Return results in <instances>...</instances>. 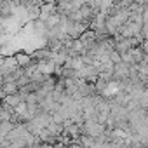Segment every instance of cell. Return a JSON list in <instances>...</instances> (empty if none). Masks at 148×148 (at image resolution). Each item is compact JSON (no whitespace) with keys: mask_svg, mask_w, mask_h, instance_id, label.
<instances>
[{"mask_svg":"<svg viewBox=\"0 0 148 148\" xmlns=\"http://www.w3.org/2000/svg\"><path fill=\"white\" fill-rule=\"evenodd\" d=\"M2 89H4V92L9 96V94H18V91H19V87H18V84L16 82H5L4 86H2Z\"/></svg>","mask_w":148,"mask_h":148,"instance_id":"obj_7","label":"cell"},{"mask_svg":"<svg viewBox=\"0 0 148 148\" xmlns=\"http://www.w3.org/2000/svg\"><path fill=\"white\" fill-rule=\"evenodd\" d=\"M138 101H139V106H141V108L148 110V89H145V91H143V92L139 94Z\"/></svg>","mask_w":148,"mask_h":148,"instance_id":"obj_8","label":"cell"},{"mask_svg":"<svg viewBox=\"0 0 148 148\" xmlns=\"http://www.w3.org/2000/svg\"><path fill=\"white\" fill-rule=\"evenodd\" d=\"M129 68H131V64H127L124 61L113 64V80L115 82H120V80L129 79Z\"/></svg>","mask_w":148,"mask_h":148,"instance_id":"obj_2","label":"cell"},{"mask_svg":"<svg viewBox=\"0 0 148 148\" xmlns=\"http://www.w3.org/2000/svg\"><path fill=\"white\" fill-rule=\"evenodd\" d=\"M132 4H134V0H120V2H119V5H120L122 9H129Z\"/></svg>","mask_w":148,"mask_h":148,"instance_id":"obj_10","label":"cell"},{"mask_svg":"<svg viewBox=\"0 0 148 148\" xmlns=\"http://www.w3.org/2000/svg\"><path fill=\"white\" fill-rule=\"evenodd\" d=\"M105 131H106V125L101 124V122L84 120V124H82V134H87V136H92V138H98V136L103 134Z\"/></svg>","mask_w":148,"mask_h":148,"instance_id":"obj_1","label":"cell"},{"mask_svg":"<svg viewBox=\"0 0 148 148\" xmlns=\"http://www.w3.org/2000/svg\"><path fill=\"white\" fill-rule=\"evenodd\" d=\"M44 2H45V4H54V5H56L58 0H44Z\"/></svg>","mask_w":148,"mask_h":148,"instance_id":"obj_11","label":"cell"},{"mask_svg":"<svg viewBox=\"0 0 148 148\" xmlns=\"http://www.w3.org/2000/svg\"><path fill=\"white\" fill-rule=\"evenodd\" d=\"M37 68H38L40 73H44V75H54L58 64L52 59H42V61H37Z\"/></svg>","mask_w":148,"mask_h":148,"instance_id":"obj_3","label":"cell"},{"mask_svg":"<svg viewBox=\"0 0 148 148\" xmlns=\"http://www.w3.org/2000/svg\"><path fill=\"white\" fill-rule=\"evenodd\" d=\"M110 61H112L113 64L120 63V61H122V54H120V52H117V51H112V52H110Z\"/></svg>","mask_w":148,"mask_h":148,"instance_id":"obj_9","label":"cell"},{"mask_svg":"<svg viewBox=\"0 0 148 148\" xmlns=\"http://www.w3.org/2000/svg\"><path fill=\"white\" fill-rule=\"evenodd\" d=\"M14 58H16V61H18V66L19 68H26L28 64H32L35 59L32 58V54L30 52H23V51H18L16 54H14Z\"/></svg>","mask_w":148,"mask_h":148,"instance_id":"obj_4","label":"cell"},{"mask_svg":"<svg viewBox=\"0 0 148 148\" xmlns=\"http://www.w3.org/2000/svg\"><path fill=\"white\" fill-rule=\"evenodd\" d=\"M32 58L35 61H42V59H51V51L47 47H42V49H35L32 51Z\"/></svg>","mask_w":148,"mask_h":148,"instance_id":"obj_5","label":"cell"},{"mask_svg":"<svg viewBox=\"0 0 148 148\" xmlns=\"http://www.w3.org/2000/svg\"><path fill=\"white\" fill-rule=\"evenodd\" d=\"M42 2H44V0H42Z\"/></svg>","mask_w":148,"mask_h":148,"instance_id":"obj_14","label":"cell"},{"mask_svg":"<svg viewBox=\"0 0 148 148\" xmlns=\"http://www.w3.org/2000/svg\"><path fill=\"white\" fill-rule=\"evenodd\" d=\"M134 2H136V4H141V5H143V4H145V0H134Z\"/></svg>","mask_w":148,"mask_h":148,"instance_id":"obj_12","label":"cell"},{"mask_svg":"<svg viewBox=\"0 0 148 148\" xmlns=\"http://www.w3.org/2000/svg\"><path fill=\"white\" fill-rule=\"evenodd\" d=\"M0 125H2V117H0Z\"/></svg>","mask_w":148,"mask_h":148,"instance_id":"obj_13","label":"cell"},{"mask_svg":"<svg viewBox=\"0 0 148 148\" xmlns=\"http://www.w3.org/2000/svg\"><path fill=\"white\" fill-rule=\"evenodd\" d=\"M5 106H9V108H16V106H19L21 103H23V99L19 98V94H9V96H5V99L2 101Z\"/></svg>","mask_w":148,"mask_h":148,"instance_id":"obj_6","label":"cell"}]
</instances>
